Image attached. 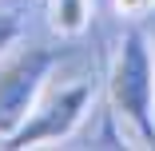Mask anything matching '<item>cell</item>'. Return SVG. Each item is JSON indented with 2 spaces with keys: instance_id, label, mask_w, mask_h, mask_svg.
<instances>
[{
  "instance_id": "3957f363",
  "label": "cell",
  "mask_w": 155,
  "mask_h": 151,
  "mask_svg": "<svg viewBox=\"0 0 155 151\" xmlns=\"http://www.w3.org/2000/svg\"><path fill=\"white\" fill-rule=\"evenodd\" d=\"M52 68H56V56L48 48H24V52H16L12 60L0 64V139L4 143L32 115L36 96L48 84Z\"/></svg>"
},
{
  "instance_id": "8992f818",
  "label": "cell",
  "mask_w": 155,
  "mask_h": 151,
  "mask_svg": "<svg viewBox=\"0 0 155 151\" xmlns=\"http://www.w3.org/2000/svg\"><path fill=\"white\" fill-rule=\"evenodd\" d=\"M151 4H155V0H115V8H119L123 16H143Z\"/></svg>"
},
{
  "instance_id": "277c9868",
  "label": "cell",
  "mask_w": 155,
  "mask_h": 151,
  "mask_svg": "<svg viewBox=\"0 0 155 151\" xmlns=\"http://www.w3.org/2000/svg\"><path fill=\"white\" fill-rule=\"evenodd\" d=\"M48 20L60 36H80L91 20V0H48Z\"/></svg>"
},
{
  "instance_id": "5b68a950",
  "label": "cell",
  "mask_w": 155,
  "mask_h": 151,
  "mask_svg": "<svg viewBox=\"0 0 155 151\" xmlns=\"http://www.w3.org/2000/svg\"><path fill=\"white\" fill-rule=\"evenodd\" d=\"M16 40H20V20L8 16V12H0V56H4Z\"/></svg>"
},
{
  "instance_id": "6da1fadb",
  "label": "cell",
  "mask_w": 155,
  "mask_h": 151,
  "mask_svg": "<svg viewBox=\"0 0 155 151\" xmlns=\"http://www.w3.org/2000/svg\"><path fill=\"white\" fill-rule=\"evenodd\" d=\"M107 103L119 135L135 147H155V52L139 28H127L107 68Z\"/></svg>"
},
{
  "instance_id": "7a4b0ae2",
  "label": "cell",
  "mask_w": 155,
  "mask_h": 151,
  "mask_svg": "<svg viewBox=\"0 0 155 151\" xmlns=\"http://www.w3.org/2000/svg\"><path fill=\"white\" fill-rule=\"evenodd\" d=\"M91 100H96L91 76H72V80L48 76V84L40 87V96H36L32 115L24 119V127L4 147H44V143H56V139H68L84 123Z\"/></svg>"
}]
</instances>
